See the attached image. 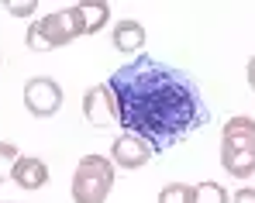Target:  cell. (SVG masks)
Instances as JSON below:
<instances>
[{
  "label": "cell",
  "instance_id": "1",
  "mask_svg": "<svg viewBox=\"0 0 255 203\" xmlns=\"http://www.w3.org/2000/svg\"><path fill=\"white\" fill-rule=\"evenodd\" d=\"M111 93L118 103V124L125 134L141 138L155 155L183 145L193 131L214 117L200 86L179 66L155 55H134L111 73Z\"/></svg>",
  "mask_w": 255,
  "mask_h": 203
},
{
  "label": "cell",
  "instance_id": "2",
  "mask_svg": "<svg viewBox=\"0 0 255 203\" xmlns=\"http://www.w3.org/2000/svg\"><path fill=\"white\" fill-rule=\"evenodd\" d=\"M114 186V162L104 155H83L73 172V203H104Z\"/></svg>",
  "mask_w": 255,
  "mask_h": 203
},
{
  "label": "cell",
  "instance_id": "3",
  "mask_svg": "<svg viewBox=\"0 0 255 203\" xmlns=\"http://www.w3.org/2000/svg\"><path fill=\"white\" fill-rule=\"evenodd\" d=\"M24 107L35 117H52L62 107V86L52 76H31L24 83Z\"/></svg>",
  "mask_w": 255,
  "mask_h": 203
},
{
  "label": "cell",
  "instance_id": "4",
  "mask_svg": "<svg viewBox=\"0 0 255 203\" xmlns=\"http://www.w3.org/2000/svg\"><path fill=\"white\" fill-rule=\"evenodd\" d=\"M38 28H42L48 48H62V45H69L73 38H80V35H83V24H80V17H76V7L52 10V14L38 17Z\"/></svg>",
  "mask_w": 255,
  "mask_h": 203
},
{
  "label": "cell",
  "instance_id": "5",
  "mask_svg": "<svg viewBox=\"0 0 255 203\" xmlns=\"http://www.w3.org/2000/svg\"><path fill=\"white\" fill-rule=\"evenodd\" d=\"M83 114L93 127H111L118 124V103H114V93L107 83H97L83 93Z\"/></svg>",
  "mask_w": 255,
  "mask_h": 203
},
{
  "label": "cell",
  "instance_id": "6",
  "mask_svg": "<svg viewBox=\"0 0 255 203\" xmlns=\"http://www.w3.org/2000/svg\"><path fill=\"white\" fill-rule=\"evenodd\" d=\"M148 159H152V148L141 138H134V134H121L111 145V162L121 165V169H141Z\"/></svg>",
  "mask_w": 255,
  "mask_h": 203
},
{
  "label": "cell",
  "instance_id": "7",
  "mask_svg": "<svg viewBox=\"0 0 255 203\" xmlns=\"http://www.w3.org/2000/svg\"><path fill=\"white\" fill-rule=\"evenodd\" d=\"M221 152H255V121L238 114L224 124L221 134Z\"/></svg>",
  "mask_w": 255,
  "mask_h": 203
},
{
  "label": "cell",
  "instance_id": "8",
  "mask_svg": "<svg viewBox=\"0 0 255 203\" xmlns=\"http://www.w3.org/2000/svg\"><path fill=\"white\" fill-rule=\"evenodd\" d=\"M14 183L21 190H28V193L42 190L45 183H48V165L42 159H35V155H21L17 165H14Z\"/></svg>",
  "mask_w": 255,
  "mask_h": 203
},
{
  "label": "cell",
  "instance_id": "9",
  "mask_svg": "<svg viewBox=\"0 0 255 203\" xmlns=\"http://www.w3.org/2000/svg\"><path fill=\"white\" fill-rule=\"evenodd\" d=\"M114 48L118 52H125V55H134V52H141L145 48V28H141V21H134V17H125V21H118L114 24Z\"/></svg>",
  "mask_w": 255,
  "mask_h": 203
},
{
  "label": "cell",
  "instance_id": "10",
  "mask_svg": "<svg viewBox=\"0 0 255 203\" xmlns=\"http://www.w3.org/2000/svg\"><path fill=\"white\" fill-rule=\"evenodd\" d=\"M76 17H80V24H83V35H97V31L111 21V3H107V0L76 3Z\"/></svg>",
  "mask_w": 255,
  "mask_h": 203
},
{
  "label": "cell",
  "instance_id": "11",
  "mask_svg": "<svg viewBox=\"0 0 255 203\" xmlns=\"http://www.w3.org/2000/svg\"><path fill=\"white\" fill-rule=\"evenodd\" d=\"M221 165L231 179H249L255 176V152H221Z\"/></svg>",
  "mask_w": 255,
  "mask_h": 203
},
{
  "label": "cell",
  "instance_id": "12",
  "mask_svg": "<svg viewBox=\"0 0 255 203\" xmlns=\"http://www.w3.org/2000/svg\"><path fill=\"white\" fill-rule=\"evenodd\" d=\"M193 203H228V190L217 183H200L193 186Z\"/></svg>",
  "mask_w": 255,
  "mask_h": 203
},
{
  "label": "cell",
  "instance_id": "13",
  "mask_svg": "<svg viewBox=\"0 0 255 203\" xmlns=\"http://www.w3.org/2000/svg\"><path fill=\"white\" fill-rule=\"evenodd\" d=\"M159 203H193V186H186V183H169V186H162Z\"/></svg>",
  "mask_w": 255,
  "mask_h": 203
},
{
  "label": "cell",
  "instance_id": "14",
  "mask_svg": "<svg viewBox=\"0 0 255 203\" xmlns=\"http://www.w3.org/2000/svg\"><path fill=\"white\" fill-rule=\"evenodd\" d=\"M17 148L10 145V141H0V183H7V179H14V165H17Z\"/></svg>",
  "mask_w": 255,
  "mask_h": 203
},
{
  "label": "cell",
  "instance_id": "15",
  "mask_svg": "<svg viewBox=\"0 0 255 203\" xmlns=\"http://www.w3.org/2000/svg\"><path fill=\"white\" fill-rule=\"evenodd\" d=\"M35 10H38V3H35V0H21V3H14V0H10V3H7V14H14V17H31Z\"/></svg>",
  "mask_w": 255,
  "mask_h": 203
},
{
  "label": "cell",
  "instance_id": "16",
  "mask_svg": "<svg viewBox=\"0 0 255 203\" xmlns=\"http://www.w3.org/2000/svg\"><path fill=\"white\" fill-rule=\"evenodd\" d=\"M235 203H255V190L249 186V190H238L235 193Z\"/></svg>",
  "mask_w": 255,
  "mask_h": 203
},
{
  "label": "cell",
  "instance_id": "17",
  "mask_svg": "<svg viewBox=\"0 0 255 203\" xmlns=\"http://www.w3.org/2000/svg\"><path fill=\"white\" fill-rule=\"evenodd\" d=\"M249 86H252V93H255V55L249 59Z\"/></svg>",
  "mask_w": 255,
  "mask_h": 203
},
{
  "label": "cell",
  "instance_id": "18",
  "mask_svg": "<svg viewBox=\"0 0 255 203\" xmlns=\"http://www.w3.org/2000/svg\"><path fill=\"white\" fill-rule=\"evenodd\" d=\"M0 62H3V55H0Z\"/></svg>",
  "mask_w": 255,
  "mask_h": 203
}]
</instances>
